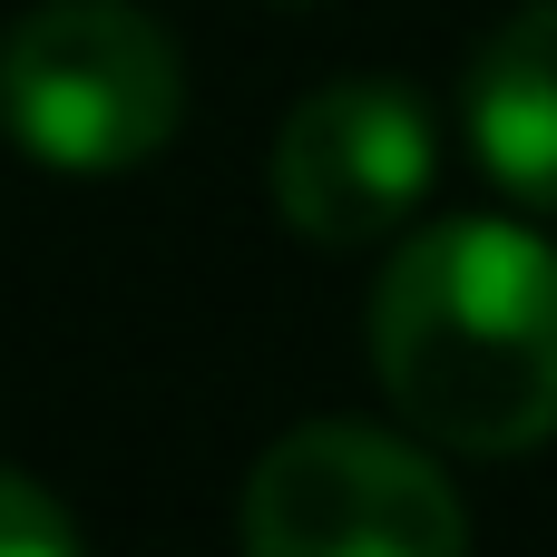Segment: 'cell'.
I'll return each mask as SVG.
<instances>
[{
  "instance_id": "cell-1",
  "label": "cell",
  "mask_w": 557,
  "mask_h": 557,
  "mask_svg": "<svg viewBox=\"0 0 557 557\" xmlns=\"http://www.w3.org/2000/svg\"><path fill=\"white\" fill-rule=\"evenodd\" d=\"M392 411L470 460L557 441V245L509 215H450L382 255L362 313Z\"/></svg>"
},
{
  "instance_id": "cell-2",
  "label": "cell",
  "mask_w": 557,
  "mask_h": 557,
  "mask_svg": "<svg viewBox=\"0 0 557 557\" xmlns=\"http://www.w3.org/2000/svg\"><path fill=\"white\" fill-rule=\"evenodd\" d=\"M186 117V69L127 0H49L0 29V127L49 176H127Z\"/></svg>"
},
{
  "instance_id": "cell-3",
  "label": "cell",
  "mask_w": 557,
  "mask_h": 557,
  "mask_svg": "<svg viewBox=\"0 0 557 557\" xmlns=\"http://www.w3.org/2000/svg\"><path fill=\"white\" fill-rule=\"evenodd\" d=\"M245 557H470V509L431 450L304 421L245 480Z\"/></svg>"
},
{
  "instance_id": "cell-4",
  "label": "cell",
  "mask_w": 557,
  "mask_h": 557,
  "mask_svg": "<svg viewBox=\"0 0 557 557\" xmlns=\"http://www.w3.org/2000/svg\"><path fill=\"white\" fill-rule=\"evenodd\" d=\"M441 166V117L411 78H323L274 127V215L333 255L382 245Z\"/></svg>"
},
{
  "instance_id": "cell-5",
  "label": "cell",
  "mask_w": 557,
  "mask_h": 557,
  "mask_svg": "<svg viewBox=\"0 0 557 557\" xmlns=\"http://www.w3.org/2000/svg\"><path fill=\"white\" fill-rule=\"evenodd\" d=\"M470 157L519 196L557 215V0H529L519 20L490 29V49L470 59Z\"/></svg>"
},
{
  "instance_id": "cell-6",
  "label": "cell",
  "mask_w": 557,
  "mask_h": 557,
  "mask_svg": "<svg viewBox=\"0 0 557 557\" xmlns=\"http://www.w3.org/2000/svg\"><path fill=\"white\" fill-rule=\"evenodd\" d=\"M0 557H88L78 548V519L39 480H20V470H0Z\"/></svg>"
}]
</instances>
